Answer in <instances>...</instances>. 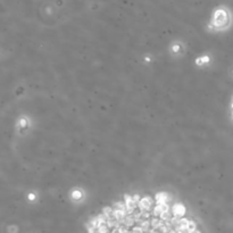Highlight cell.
<instances>
[{
	"instance_id": "1",
	"label": "cell",
	"mask_w": 233,
	"mask_h": 233,
	"mask_svg": "<svg viewBox=\"0 0 233 233\" xmlns=\"http://www.w3.org/2000/svg\"><path fill=\"white\" fill-rule=\"evenodd\" d=\"M90 233H197L188 220L172 213L165 204L150 198L129 200L108 209Z\"/></svg>"
}]
</instances>
